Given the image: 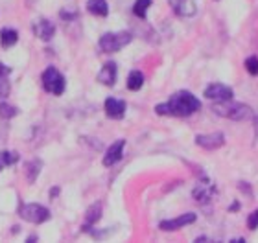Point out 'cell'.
<instances>
[{"label": "cell", "mask_w": 258, "mask_h": 243, "mask_svg": "<svg viewBox=\"0 0 258 243\" xmlns=\"http://www.w3.org/2000/svg\"><path fill=\"white\" fill-rule=\"evenodd\" d=\"M247 227L249 230H256L258 228V210H253L247 217Z\"/></svg>", "instance_id": "obj_25"}, {"label": "cell", "mask_w": 258, "mask_h": 243, "mask_svg": "<svg viewBox=\"0 0 258 243\" xmlns=\"http://www.w3.org/2000/svg\"><path fill=\"white\" fill-rule=\"evenodd\" d=\"M194 197H196V201H199V203H205V201H209L210 197H212V188H203V186H199V188L194 190Z\"/></svg>", "instance_id": "obj_21"}, {"label": "cell", "mask_w": 258, "mask_h": 243, "mask_svg": "<svg viewBox=\"0 0 258 243\" xmlns=\"http://www.w3.org/2000/svg\"><path fill=\"white\" fill-rule=\"evenodd\" d=\"M43 87L44 91L50 92V94H54V96H61L64 92V85H67V81H64L63 74H61L55 66H48L46 70L43 72Z\"/></svg>", "instance_id": "obj_4"}, {"label": "cell", "mask_w": 258, "mask_h": 243, "mask_svg": "<svg viewBox=\"0 0 258 243\" xmlns=\"http://www.w3.org/2000/svg\"><path fill=\"white\" fill-rule=\"evenodd\" d=\"M19 216L24 221H30L33 225H41V223L50 219V210L46 206L37 205V203H28V205H22L19 208Z\"/></svg>", "instance_id": "obj_5"}, {"label": "cell", "mask_w": 258, "mask_h": 243, "mask_svg": "<svg viewBox=\"0 0 258 243\" xmlns=\"http://www.w3.org/2000/svg\"><path fill=\"white\" fill-rule=\"evenodd\" d=\"M57 195H59V188H52V190H50V199H52V197H57Z\"/></svg>", "instance_id": "obj_26"}, {"label": "cell", "mask_w": 258, "mask_h": 243, "mask_svg": "<svg viewBox=\"0 0 258 243\" xmlns=\"http://www.w3.org/2000/svg\"><path fill=\"white\" fill-rule=\"evenodd\" d=\"M41 168H43V162L39 160V158H33L26 164V177H28V183H35L39 177V173H41Z\"/></svg>", "instance_id": "obj_17"}, {"label": "cell", "mask_w": 258, "mask_h": 243, "mask_svg": "<svg viewBox=\"0 0 258 243\" xmlns=\"http://www.w3.org/2000/svg\"><path fill=\"white\" fill-rule=\"evenodd\" d=\"M33 33H35L41 41H50V39L54 37L55 26L48 19H39V21L35 22V26H33Z\"/></svg>", "instance_id": "obj_12"}, {"label": "cell", "mask_w": 258, "mask_h": 243, "mask_svg": "<svg viewBox=\"0 0 258 243\" xmlns=\"http://www.w3.org/2000/svg\"><path fill=\"white\" fill-rule=\"evenodd\" d=\"M124 147H125V140H116L114 144H111V147L107 149L105 157H103V166H114L118 160H122L124 157Z\"/></svg>", "instance_id": "obj_10"}, {"label": "cell", "mask_w": 258, "mask_h": 243, "mask_svg": "<svg viewBox=\"0 0 258 243\" xmlns=\"http://www.w3.org/2000/svg\"><path fill=\"white\" fill-rule=\"evenodd\" d=\"M170 6H172V10L181 17H190L198 11V8H196L192 2H186V0H170Z\"/></svg>", "instance_id": "obj_13"}, {"label": "cell", "mask_w": 258, "mask_h": 243, "mask_svg": "<svg viewBox=\"0 0 258 243\" xmlns=\"http://www.w3.org/2000/svg\"><path fill=\"white\" fill-rule=\"evenodd\" d=\"M125 105L124 100H118V98H107L105 100V114H107L109 118L113 120H122L125 116Z\"/></svg>", "instance_id": "obj_9"}, {"label": "cell", "mask_w": 258, "mask_h": 243, "mask_svg": "<svg viewBox=\"0 0 258 243\" xmlns=\"http://www.w3.org/2000/svg\"><path fill=\"white\" fill-rule=\"evenodd\" d=\"M116 76H118V68H116V63L109 61L102 66V70L98 72V81L105 87H113L116 83Z\"/></svg>", "instance_id": "obj_11"}, {"label": "cell", "mask_w": 258, "mask_h": 243, "mask_svg": "<svg viewBox=\"0 0 258 243\" xmlns=\"http://www.w3.org/2000/svg\"><path fill=\"white\" fill-rule=\"evenodd\" d=\"M87 11L91 15H96V17H107L109 15L107 0H89L87 2Z\"/></svg>", "instance_id": "obj_14"}, {"label": "cell", "mask_w": 258, "mask_h": 243, "mask_svg": "<svg viewBox=\"0 0 258 243\" xmlns=\"http://www.w3.org/2000/svg\"><path fill=\"white\" fill-rule=\"evenodd\" d=\"M133 41V35L129 32H114V33H103L100 37V50L113 54V52H120V50L127 46Z\"/></svg>", "instance_id": "obj_3"}, {"label": "cell", "mask_w": 258, "mask_h": 243, "mask_svg": "<svg viewBox=\"0 0 258 243\" xmlns=\"http://www.w3.org/2000/svg\"><path fill=\"white\" fill-rule=\"evenodd\" d=\"M144 85V74L140 70H131L127 76V89L129 91H140Z\"/></svg>", "instance_id": "obj_18"}, {"label": "cell", "mask_w": 258, "mask_h": 243, "mask_svg": "<svg viewBox=\"0 0 258 243\" xmlns=\"http://www.w3.org/2000/svg\"><path fill=\"white\" fill-rule=\"evenodd\" d=\"M232 96H234L232 89L223 85V83H210L205 89V98L214 100V102H227V100H232Z\"/></svg>", "instance_id": "obj_6"}, {"label": "cell", "mask_w": 258, "mask_h": 243, "mask_svg": "<svg viewBox=\"0 0 258 243\" xmlns=\"http://www.w3.org/2000/svg\"><path fill=\"white\" fill-rule=\"evenodd\" d=\"M19 162V153L17 151H0V172L8 166H13Z\"/></svg>", "instance_id": "obj_19"}, {"label": "cell", "mask_w": 258, "mask_h": 243, "mask_svg": "<svg viewBox=\"0 0 258 243\" xmlns=\"http://www.w3.org/2000/svg\"><path fill=\"white\" fill-rule=\"evenodd\" d=\"M17 114V109L10 103H0V118L2 120H10Z\"/></svg>", "instance_id": "obj_22"}, {"label": "cell", "mask_w": 258, "mask_h": 243, "mask_svg": "<svg viewBox=\"0 0 258 243\" xmlns=\"http://www.w3.org/2000/svg\"><path fill=\"white\" fill-rule=\"evenodd\" d=\"M11 85L10 79H8V74H0V98H6L10 94Z\"/></svg>", "instance_id": "obj_24"}, {"label": "cell", "mask_w": 258, "mask_h": 243, "mask_svg": "<svg viewBox=\"0 0 258 243\" xmlns=\"http://www.w3.org/2000/svg\"><path fill=\"white\" fill-rule=\"evenodd\" d=\"M17 41H19V33L13 28H4L0 32V44H2V48H10V46L17 44Z\"/></svg>", "instance_id": "obj_15"}, {"label": "cell", "mask_w": 258, "mask_h": 243, "mask_svg": "<svg viewBox=\"0 0 258 243\" xmlns=\"http://www.w3.org/2000/svg\"><path fill=\"white\" fill-rule=\"evenodd\" d=\"M151 6V0H135L133 4V13L139 19H142V21H146V17H148V10H150Z\"/></svg>", "instance_id": "obj_20"}, {"label": "cell", "mask_w": 258, "mask_h": 243, "mask_svg": "<svg viewBox=\"0 0 258 243\" xmlns=\"http://www.w3.org/2000/svg\"><path fill=\"white\" fill-rule=\"evenodd\" d=\"M254 136L258 138V116H254Z\"/></svg>", "instance_id": "obj_27"}, {"label": "cell", "mask_w": 258, "mask_h": 243, "mask_svg": "<svg viewBox=\"0 0 258 243\" xmlns=\"http://www.w3.org/2000/svg\"><path fill=\"white\" fill-rule=\"evenodd\" d=\"M243 65H245V70H247L251 76H258V57L256 55H249Z\"/></svg>", "instance_id": "obj_23"}, {"label": "cell", "mask_w": 258, "mask_h": 243, "mask_svg": "<svg viewBox=\"0 0 258 243\" xmlns=\"http://www.w3.org/2000/svg\"><path fill=\"white\" fill-rule=\"evenodd\" d=\"M35 239H37V238H35V236H30V238H28V243H33V241H35Z\"/></svg>", "instance_id": "obj_28"}, {"label": "cell", "mask_w": 258, "mask_h": 243, "mask_svg": "<svg viewBox=\"0 0 258 243\" xmlns=\"http://www.w3.org/2000/svg\"><path fill=\"white\" fill-rule=\"evenodd\" d=\"M196 144L203 147L207 151H214L225 146V135L223 133H210V135H198L196 136Z\"/></svg>", "instance_id": "obj_7"}, {"label": "cell", "mask_w": 258, "mask_h": 243, "mask_svg": "<svg viewBox=\"0 0 258 243\" xmlns=\"http://www.w3.org/2000/svg\"><path fill=\"white\" fill-rule=\"evenodd\" d=\"M196 219H198V217H196V214H194V212H186V214L175 217V219H166V221H161V228H162V230H166V232H170V230H179V228L186 227V225H192Z\"/></svg>", "instance_id": "obj_8"}, {"label": "cell", "mask_w": 258, "mask_h": 243, "mask_svg": "<svg viewBox=\"0 0 258 243\" xmlns=\"http://www.w3.org/2000/svg\"><path fill=\"white\" fill-rule=\"evenodd\" d=\"M201 109V102L188 91H179L170 96L166 103H159L155 113L161 116H190Z\"/></svg>", "instance_id": "obj_1"}, {"label": "cell", "mask_w": 258, "mask_h": 243, "mask_svg": "<svg viewBox=\"0 0 258 243\" xmlns=\"http://www.w3.org/2000/svg\"><path fill=\"white\" fill-rule=\"evenodd\" d=\"M212 111H214L218 116H221V118H229V120H234V122H243V120L253 118V111H251L249 105L232 102V100L216 102L214 105H212Z\"/></svg>", "instance_id": "obj_2"}, {"label": "cell", "mask_w": 258, "mask_h": 243, "mask_svg": "<svg viewBox=\"0 0 258 243\" xmlns=\"http://www.w3.org/2000/svg\"><path fill=\"white\" fill-rule=\"evenodd\" d=\"M100 217H102V203H94L85 214V227L89 228L91 225H96Z\"/></svg>", "instance_id": "obj_16"}]
</instances>
